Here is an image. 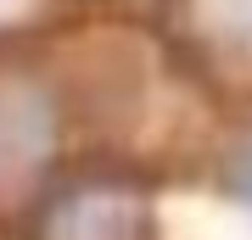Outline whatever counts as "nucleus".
<instances>
[{
	"label": "nucleus",
	"mask_w": 252,
	"mask_h": 240,
	"mask_svg": "<svg viewBox=\"0 0 252 240\" xmlns=\"http://www.w3.org/2000/svg\"><path fill=\"white\" fill-rule=\"evenodd\" d=\"M224 185H230L235 196H241V201L252 207V145H247V151H235V157H230V168H224Z\"/></svg>",
	"instance_id": "nucleus-1"
}]
</instances>
